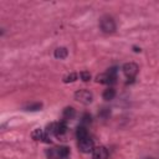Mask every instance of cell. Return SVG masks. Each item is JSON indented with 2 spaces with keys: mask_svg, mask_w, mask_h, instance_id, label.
<instances>
[{
  "mask_svg": "<svg viewBox=\"0 0 159 159\" xmlns=\"http://www.w3.org/2000/svg\"><path fill=\"white\" fill-rule=\"evenodd\" d=\"M46 157H47V159H62V157L58 152V148L47 149L46 150Z\"/></svg>",
  "mask_w": 159,
  "mask_h": 159,
  "instance_id": "9",
  "label": "cell"
},
{
  "mask_svg": "<svg viewBox=\"0 0 159 159\" xmlns=\"http://www.w3.org/2000/svg\"><path fill=\"white\" fill-rule=\"evenodd\" d=\"M80 77L82 78V81H84V82H88V81L91 80V73H89L88 71H82V72L80 73Z\"/></svg>",
  "mask_w": 159,
  "mask_h": 159,
  "instance_id": "14",
  "label": "cell"
},
{
  "mask_svg": "<svg viewBox=\"0 0 159 159\" xmlns=\"http://www.w3.org/2000/svg\"><path fill=\"white\" fill-rule=\"evenodd\" d=\"M99 26L104 34H113L116 31V22L113 20V17L109 15L102 16V19L99 21Z\"/></svg>",
  "mask_w": 159,
  "mask_h": 159,
  "instance_id": "2",
  "label": "cell"
},
{
  "mask_svg": "<svg viewBox=\"0 0 159 159\" xmlns=\"http://www.w3.org/2000/svg\"><path fill=\"white\" fill-rule=\"evenodd\" d=\"M75 99L82 104H89L93 101V94L88 89H80L75 93Z\"/></svg>",
  "mask_w": 159,
  "mask_h": 159,
  "instance_id": "4",
  "label": "cell"
},
{
  "mask_svg": "<svg viewBox=\"0 0 159 159\" xmlns=\"http://www.w3.org/2000/svg\"><path fill=\"white\" fill-rule=\"evenodd\" d=\"M77 73H70V75H67L65 78H63V81L67 83V82H73V81H76L77 80Z\"/></svg>",
  "mask_w": 159,
  "mask_h": 159,
  "instance_id": "15",
  "label": "cell"
},
{
  "mask_svg": "<svg viewBox=\"0 0 159 159\" xmlns=\"http://www.w3.org/2000/svg\"><path fill=\"white\" fill-rule=\"evenodd\" d=\"M58 152H60V154H61L62 159L67 158V157H68V154H70V149H68L67 147H60V148H58Z\"/></svg>",
  "mask_w": 159,
  "mask_h": 159,
  "instance_id": "13",
  "label": "cell"
},
{
  "mask_svg": "<svg viewBox=\"0 0 159 159\" xmlns=\"http://www.w3.org/2000/svg\"><path fill=\"white\" fill-rule=\"evenodd\" d=\"M76 137H77L78 140L87 138V137H88V130H87V128H86L84 125L77 127V129H76Z\"/></svg>",
  "mask_w": 159,
  "mask_h": 159,
  "instance_id": "10",
  "label": "cell"
},
{
  "mask_svg": "<svg viewBox=\"0 0 159 159\" xmlns=\"http://www.w3.org/2000/svg\"><path fill=\"white\" fill-rule=\"evenodd\" d=\"M122 71H123L124 76H125L128 80H133V78L137 76V73H138V71H139V67H138V65L134 63V62H127V63L123 65Z\"/></svg>",
  "mask_w": 159,
  "mask_h": 159,
  "instance_id": "3",
  "label": "cell"
},
{
  "mask_svg": "<svg viewBox=\"0 0 159 159\" xmlns=\"http://www.w3.org/2000/svg\"><path fill=\"white\" fill-rule=\"evenodd\" d=\"M117 68L116 67H112V68H109L106 73H101V75H98L97 77H96V80H97V82H99V83H104V84H112V83H114L116 82V80H117Z\"/></svg>",
  "mask_w": 159,
  "mask_h": 159,
  "instance_id": "1",
  "label": "cell"
},
{
  "mask_svg": "<svg viewBox=\"0 0 159 159\" xmlns=\"http://www.w3.org/2000/svg\"><path fill=\"white\" fill-rule=\"evenodd\" d=\"M75 116H76V111H75V108H72V107H66V108L63 109V112H62L63 122H65V120H71V119H73Z\"/></svg>",
  "mask_w": 159,
  "mask_h": 159,
  "instance_id": "8",
  "label": "cell"
},
{
  "mask_svg": "<svg viewBox=\"0 0 159 159\" xmlns=\"http://www.w3.org/2000/svg\"><path fill=\"white\" fill-rule=\"evenodd\" d=\"M41 107H42L41 103H34V104H29L26 107V111H39Z\"/></svg>",
  "mask_w": 159,
  "mask_h": 159,
  "instance_id": "16",
  "label": "cell"
},
{
  "mask_svg": "<svg viewBox=\"0 0 159 159\" xmlns=\"http://www.w3.org/2000/svg\"><path fill=\"white\" fill-rule=\"evenodd\" d=\"M102 97H103V99H106V101H112V99L116 97V89H114L113 87H108L107 89H104Z\"/></svg>",
  "mask_w": 159,
  "mask_h": 159,
  "instance_id": "12",
  "label": "cell"
},
{
  "mask_svg": "<svg viewBox=\"0 0 159 159\" xmlns=\"http://www.w3.org/2000/svg\"><path fill=\"white\" fill-rule=\"evenodd\" d=\"M108 158V150L106 147H96L93 149V159H107Z\"/></svg>",
  "mask_w": 159,
  "mask_h": 159,
  "instance_id": "6",
  "label": "cell"
},
{
  "mask_svg": "<svg viewBox=\"0 0 159 159\" xmlns=\"http://www.w3.org/2000/svg\"><path fill=\"white\" fill-rule=\"evenodd\" d=\"M53 55H55V57H56V58L63 60V58H66V57H67L68 51H67V48H66V47H57V48L55 50Z\"/></svg>",
  "mask_w": 159,
  "mask_h": 159,
  "instance_id": "11",
  "label": "cell"
},
{
  "mask_svg": "<svg viewBox=\"0 0 159 159\" xmlns=\"http://www.w3.org/2000/svg\"><path fill=\"white\" fill-rule=\"evenodd\" d=\"M109 113H111V112H109V109H108V108H103V109L98 113V116H99V117H102V118H107V117L109 116Z\"/></svg>",
  "mask_w": 159,
  "mask_h": 159,
  "instance_id": "18",
  "label": "cell"
},
{
  "mask_svg": "<svg viewBox=\"0 0 159 159\" xmlns=\"http://www.w3.org/2000/svg\"><path fill=\"white\" fill-rule=\"evenodd\" d=\"M66 134H67V125L66 123L62 120L60 123H57V130H56V137L58 139H62V140H66Z\"/></svg>",
  "mask_w": 159,
  "mask_h": 159,
  "instance_id": "7",
  "label": "cell"
},
{
  "mask_svg": "<svg viewBox=\"0 0 159 159\" xmlns=\"http://www.w3.org/2000/svg\"><path fill=\"white\" fill-rule=\"evenodd\" d=\"M78 149L82 153H91L94 149V143H93V140L89 137H87L84 139L78 140Z\"/></svg>",
  "mask_w": 159,
  "mask_h": 159,
  "instance_id": "5",
  "label": "cell"
},
{
  "mask_svg": "<svg viewBox=\"0 0 159 159\" xmlns=\"http://www.w3.org/2000/svg\"><path fill=\"white\" fill-rule=\"evenodd\" d=\"M92 122V117L88 114V113H86L83 117H82V124H89Z\"/></svg>",
  "mask_w": 159,
  "mask_h": 159,
  "instance_id": "17",
  "label": "cell"
}]
</instances>
